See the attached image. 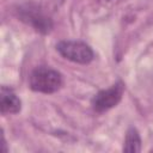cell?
Returning <instances> with one entry per match:
<instances>
[{
  "mask_svg": "<svg viewBox=\"0 0 153 153\" xmlns=\"http://www.w3.org/2000/svg\"><path fill=\"white\" fill-rule=\"evenodd\" d=\"M20 99L17 97V94L5 86L1 87V96H0V108H1V114L7 115V114H17L20 110Z\"/></svg>",
  "mask_w": 153,
  "mask_h": 153,
  "instance_id": "cell-5",
  "label": "cell"
},
{
  "mask_svg": "<svg viewBox=\"0 0 153 153\" xmlns=\"http://www.w3.org/2000/svg\"><path fill=\"white\" fill-rule=\"evenodd\" d=\"M56 49L65 59L75 63L86 65L94 57L92 49L80 41H62L56 45Z\"/></svg>",
  "mask_w": 153,
  "mask_h": 153,
  "instance_id": "cell-2",
  "label": "cell"
},
{
  "mask_svg": "<svg viewBox=\"0 0 153 153\" xmlns=\"http://www.w3.org/2000/svg\"><path fill=\"white\" fill-rule=\"evenodd\" d=\"M19 16L22 20L26 22L31 26H33L37 31L42 33H47L50 31L53 24L49 17H47L43 12H41L37 7H33L31 5L24 6L19 10Z\"/></svg>",
  "mask_w": 153,
  "mask_h": 153,
  "instance_id": "cell-4",
  "label": "cell"
},
{
  "mask_svg": "<svg viewBox=\"0 0 153 153\" xmlns=\"http://www.w3.org/2000/svg\"><path fill=\"white\" fill-rule=\"evenodd\" d=\"M31 90L41 93H54L62 85L61 74L48 67H38L30 74Z\"/></svg>",
  "mask_w": 153,
  "mask_h": 153,
  "instance_id": "cell-1",
  "label": "cell"
},
{
  "mask_svg": "<svg viewBox=\"0 0 153 153\" xmlns=\"http://www.w3.org/2000/svg\"><path fill=\"white\" fill-rule=\"evenodd\" d=\"M122 94H123V85L121 82H117L106 90H102L92 99L93 109L98 112L106 111L120 103Z\"/></svg>",
  "mask_w": 153,
  "mask_h": 153,
  "instance_id": "cell-3",
  "label": "cell"
},
{
  "mask_svg": "<svg viewBox=\"0 0 153 153\" xmlns=\"http://www.w3.org/2000/svg\"><path fill=\"white\" fill-rule=\"evenodd\" d=\"M105 1H114V0H105Z\"/></svg>",
  "mask_w": 153,
  "mask_h": 153,
  "instance_id": "cell-7",
  "label": "cell"
},
{
  "mask_svg": "<svg viewBox=\"0 0 153 153\" xmlns=\"http://www.w3.org/2000/svg\"><path fill=\"white\" fill-rule=\"evenodd\" d=\"M123 151L128 153H137L141 151V139L135 128H129L127 131Z\"/></svg>",
  "mask_w": 153,
  "mask_h": 153,
  "instance_id": "cell-6",
  "label": "cell"
}]
</instances>
